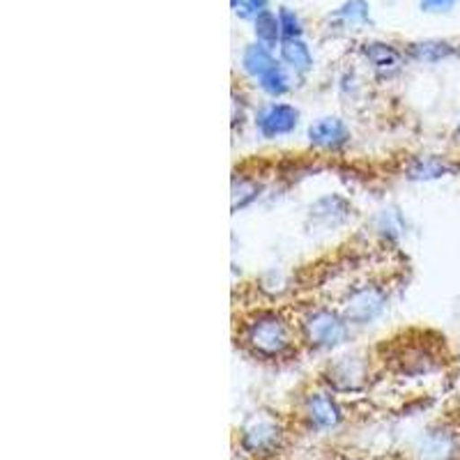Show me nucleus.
Listing matches in <instances>:
<instances>
[{
    "mask_svg": "<svg viewBox=\"0 0 460 460\" xmlns=\"http://www.w3.org/2000/svg\"><path fill=\"white\" fill-rule=\"evenodd\" d=\"M274 65H277V60L272 58V51L262 44H249L242 53V69L253 79H261L262 74L270 72Z\"/></svg>",
    "mask_w": 460,
    "mask_h": 460,
    "instance_id": "obj_10",
    "label": "nucleus"
},
{
    "mask_svg": "<svg viewBox=\"0 0 460 460\" xmlns=\"http://www.w3.org/2000/svg\"><path fill=\"white\" fill-rule=\"evenodd\" d=\"M258 85H261L262 93L270 94V97H283V94L290 93V88H293L290 76H288V72L279 63L274 65L270 72L262 74L261 79H258Z\"/></svg>",
    "mask_w": 460,
    "mask_h": 460,
    "instance_id": "obj_16",
    "label": "nucleus"
},
{
    "mask_svg": "<svg viewBox=\"0 0 460 460\" xmlns=\"http://www.w3.org/2000/svg\"><path fill=\"white\" fill-rule=\"evenodd\" d=\"M253 32L258 37V44H262L265 49H277L279 40H281V23H279V16L272 14V12L267 10L258 16L256 22H253Z\"/></svg>",
    "mask_w": 460,
    "mask_h": 460,
    "instance_id": "obj_13",
    "label": "nucleus"
},
{
    "mask_svg": "<svg viewBox=\"0 0 460 460\" xmlns=\"http://www.w3.org/2000/svg\"><path fill=\"white\" fill-rule=\"evenodd\" d=\"M240 445L246 454L252 456H270L281 445V426L272 419H253L244 426L240 438Z\"/></svg>",
    "mask_w": 460,
    "mask_h": 460,
    "instance_id": "obj_4",
    "label": "nucleus"
},
{
    "mask_svg": "<svg viewBox=\"0 0 460 460\" xmlns=\"http://www.w3.org/2000/svg\"><path fill=\"white\" fill-rule=\"evenodd\" d=\"M258 191H261V187H258V182H253V180H233V212L246 208V205H252L253 200L261 196Z\"/></svg>",
    "mask_w": 460,
    "mask_h": 460,
    "instance_id": "obj_17",
    "label": "nucleus"
},
{
    "mask_svg": "<svg viewBox=\"0 0 460 460\" xmlns=\"http://www.w3.org/2000/svg\"><path fill=\"white\" fill-rule=\"evenodd\" d=\"M304 412H306L309 424L318 430L336 429V426L341 424V419H343L339 402H336V398H332L330 394H311V396L306 398Z\"/></svg>",
    "mask_w": 460,
    "mask_h": 460,
    "instance_id": "obj_6",
    "label": "nucleus"
},
{
    "mask_svg": "<svg viewBox=\"0 0 460 460\" xmlns=\"http://www.w3.org/2000/svg\"><path fill=\"white\" fill-rule=\"evenodd\" d=\"M410 56L419 63H439L445 58L454 56V47L449 42H438V40H430V42H419L410 47Z\"/></svg>",
    "mask_w": 460,
    "mask_h": 460,
    "instance_id": "obj_15",
    "label": "nucleus"
},
{
    "mask_svg": "<svg viewBox=\"0 0 460 460\" xmlns=\"http://www.w3.org/2000/svg\"><path fill=\"white\" fill-rule=\"evenodd\" d=\"M367 380V364L359 357H341L334 361L327 373V382L339 392H350V389H359Z\"/></svg>",
    "mask_w": 460,
    "mask_h": 460,
    "instance_id": "obj_8",
    "label": "nucleus"
},
{
    "mask_svg": "<svg viewBox=\"0 0 460 460\" xmlns=\"http://www.w3.org/2000/svg\"><path fill=\"white\" fill-rule=\"evenodd\" d=\"M277 16H279V23H281L283 40H299V37L304 35L302 19H299L290 7H281Z\"/></svg>",
    "mask_w": 460,
    "mask_h": 460,
    "instance_id": "obj_18",
    "label": "nucleus"
},
{
    "mask_svg": "<svg viewBox=\"0 0 460 460\" xmlns=\"http://www.w3.org/2000/svg\"><path fill=\"white\" fill-rule=\"evenodd\" d=\"M230 5L244 22H256L262 12H267V0H230Z\"/></svg>",
    "mask_w": 460,
    "mask_h": 460,
    "instance_id": "obj_19",
    "label": "nucleus"
},
{
    "mask_svg": "<svg viewBox=\"0 0 460 460\" xmlns=\"http://www.w3.org/2000/svg\"><path fill=\"white\" fill-rule=\"evenodd\" d=\"M242 341L249 350L262 359H279L293 350L290 323L277 311H258L242 327Z\"/></svg>",
    "mask_w": 460,
    "mask_h": 460,
    "instance_id": "obj_1",
    "label": "nucleus"
},
{
    "mask_svg": "<svg viewBox=\"0 0 460 460\" xmlns=\"http://www.w3.org/2000/svg\"><path fill=\"white\" fill-rule=\"evenodd\" d=\"M334 19L343 26H364L371 19V7L367 0H345L343 5L334 12Z\"/></svg>",
    "mask_w": 460,
    "mask_h": 460,
    "instance_id": "obj_14",
    "label": "nucleus"
},
{
    "mask_svg": "<svg viewBox=\"0 0 460 460\" xmlns=\"http://www.w3.org/2000/svg\"><path fill=\"white\" fill-rule=\"evenodd\" d=\"M364 56L371 63V67L376 69L380 76H394L398 69L402 67V56L389 44L382 42H371L364 44Z\"/></svg>",
    "mask_w": 460,
    "mask_h": 460,
    "instance_id": "obj_9",
    "label": "nucleus"
},
{
    "mask_svg": "<svg viewBox=\"0 0 460 460\" xmlns=\"http://www.w3.org/2000/svg\"><path fill=\"white\" fill-rule=\"evenodd\" d=\"M281 60L297 74H306L314 67V56H311L309 47L302 40H283Z\"/></svg>",
    "mask_w": 460,
    "mask_h": 460,
    "instance_id": "obj_11",
    "label": "nucleus"
},
{
    "mask_svg": "<svg viewBox=\"0 0 460 460\" xmlns=\"http://www.w3.org/2000/svg\"><path fill=\"white\" fill-rule=\"evenodd\" d=\"M387 290L377 283H361L345 295L341 304V315L348 324H371L387 311Z\"/></svg>",
    "mask_w": 460,
    "mask_h": 460,
    "instance_id": "obj_3",
    "label": "nucleus"
},
{
    "mask_svg": "<svg viewBox=\"0 0 460 460\" xmlns=\"http://www.w3.org/2000/svg\"><path fill=\"white\" fill-rule=\"evenodd\" d=\"M309 141L323 150H339L350 141V129L341 118H320L309 127Z\"/></svg>",
    "mask_w": 460,
    "mask_h": 460,
    "instance_id": "obj_7",
    "label": "nucleus"
},
{
    "mask_svg": "<svg viewBox=\"0 0 460 460\" xmlns=\"http://www.w3.org/2000/svg\"><path fill=\"white\" fill-rule=\"evenodd\" d=\"M451 171L449 164L439 157H421L410 166L408 180L412 182H430V180L445 178L447 172Z\"/></svg>",
    "mask_w": 460,
    "mask_h": 460,
    "instance_id": "obj_12",
    "label": "nucleus"
},
{
    "mask_svg": "<svg viewBox=\"0 0 460 460\" xmlns=\"http://www.w3.org/2000/svg\"><path fill=\"white\" fill-rule=\"evenodd\" d=\"M419 5L429 14H442V12L454 10L456 0H419Z\"/></svg>",
    "mask_w": 460,
    "mask_h": 460,
    "instance_id": "obj_20",
    "label": "nucleus"
},
{
    "mask_svg": "<svg viewBox=\"0 0 460 460\" xmlns=\"http://www.w3.org/2000/svg\"><path fill=\"white\" fill-rule=\"evenodd\" d=\"M302 336L315 350H332L348 339V320L341 315V311L320 306L304 315Z\"/></svg>",
    "mask_w": 460,
    "mask_h": 460,
    "instance_id": "obj_2",
    "label": "nucleus"
},
{
    "mask_svg": "<svg viewBox=\"0 0 460 460\" xmlns=\"http://www.w3.org/2000/svg\"><path fill=\"white\" fill-rule=\"evenodd\" d=\"M458 137H460V125H458Z\"/></svg>",
    "mask_w": 460,
    "mask_h": 460,
    "instance_id": "obj_21",
    "label": "nucleus"
},
{
    "mask_svg": "<svg viewBox=\"0 0 460 460\" xmlns=\"http://www.w3.org/2000/svg\"><path fill=\"white\" fill-rule=\"evenodd\" d=\"M299 125V111L293 104H267L258 111L256 127L262 138H279L293 134Z\"/></svg>",
    "mask_w": 460,
    "mask_h": 460,
    "instance_id": "obj_5",
    "label": "nucleus"
}]
</instances>
